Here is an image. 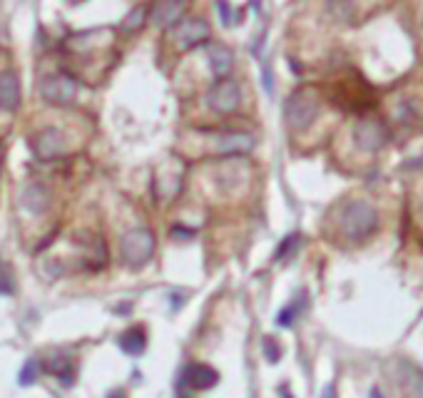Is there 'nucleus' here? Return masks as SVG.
I'll list each match as a JSON object with an SVG mask.
<instances>
[{"label":"nucleus","instance_id":"7ed1b4c3","mask_svg":"<svg viewBox=\"0 0 423 398\" xmlns=\"http://www.w3.org/2000/svg\"><path fill=\"white\" fill-rule=\"evenodd\" d=\"M155 251V236L150 229H130L127 234L120 241V256H122V264L130 266V269H140L150 261Z\"/></svg>","mask_w":423,"mask_h":398},{"label":"nucleus","instance_id":"f03ea898","mask_svg":"<svg viewBox=\"0 0 423 398\" xmlns=\"http://www.w3.org/2000/svg\"><path fill=\"white\" fill-rule=\"evenodd\" d=\"M321 110V98L314 88H299L286 98L284 103V120L289 125V130L301 132L306 130L316 117H319Z\"/></svg>","mask_w":423,"mask_h":398},{"label":"nucleus","instance_id":"a878e982","mask_svg":"<svg viewBox=\"0 0 423 398\" xmlns=\"http://www.w3.org/2000/svg\"><path fill=\"white\" fill-rule=\"evenodd\" d=\"M172 311H177L179 309V304H184V294H172Z\"/></svg>","mask_w":423,"mask_h":398},{"label":"nucleus","instance_id":"412c9836","mask_svg":"<svg viewBox=\"0 0 423 398\" xmlns=\"http://www.w3.org/2000/svg\"><path fill=\"white\" fill-rule=\"evenodd\" d=\"M0 294L3 296L15 294V274L8 264H0Z\"/></svg>","mask_w":423,"mask_h":398},{"label":"nucleus","instance_id":"bb28decb","mask_svg":"<svg viewBox=\"0 0 423 398\" xmlns=\"http://www.w3.org/2000/svg\"><path fill=\"white\" fill-rule=\"evenodd\" d=\"M108 398H125V391H120V389L118 391H110Z\"/></svg>","mask_w":423,"mask_h":398},{"label":"nucleus","instance_id":"4468645a","mask_svg":"<svg viewBox=\"0 0 423 398\" xmlns=\"http://www.w3.org/2000/svg\"><path fill=\"white\" fill-rule=\"evenodd\" d=\"M207 58H209V68L216 80L229 78L231 65H234V55H231L229 48H224V45H212L207 50Z\"/></svg>","mask_w":423,"mask_h":398},{"label":"nucleus","instance_id":"f3484780","mask_svg":"<svg viewBox=\"0 0 423 398\" xmlns=\"http://www.w3.org/2000/svg\"><path fill=\"white\" fill-rule=\"evenodd\" d=\"M48 371L63 386H73L75 384V366H73V361H70L68 356H55V359H50Z\"/></svg>","mask_w":423,"mask_h":398},{"label":"nucleus","instance_id":"ddd939ff","mask_svg":"<svg viewBox=\"0 0 423 398\" xmlns=\"http://www.w3.org/2000/svg\"><path fill=\"white\" fill-rule=\"evenodd\" d=\"M256 140L249 132H224L216 140V152L221 155H246L251 152Z\"/></svg>","mask_w":423,"mask_h":398},{"label":"nucleus","instance_id":"f8f14e48","mask_svg":"<svg viewBox=\"0 0 423 398\" xmlns=\"http://www.w3.org/2000/svg\"><path fill=\"white\" fill-rule=\"evenodd\" d=\"M18 105H20V80L13 70H3L0 73V110L15 112Z\"/></svg>","mask_w":423,"mask_h":398},{"label":"nucleus","instance_id":"39448f33","mask_svg":"<svg viewBox=\"0 0 423 398\" xmlns=\"http://www.w3.org/2000/svg\"><path fill=\"white\" fill-rule=\"evenodd\" d=\"M239 85L234 80H216L207 93V108L216 115H231L239 108Z\"/></svg>","mask_w":423,"mask_h":398},{"label":"nucleus","instance_id":"aec40b11","mask_svg":"<svg viewBox=\"0 0 423 398\" xmlns=\"http://www.w3.org/2000/svg\"><path fill=\"white\" fill-rule=\"evenodd\" d=\"M38 376H40V361L38 359H28L23 364V369H20L18 384L28 389V386H33L35 381H38Z\"/></svg>","mask_w":423,"mask_h":398},{"label":"nucleus","instance_id":"b1692460","mask_svg":"<svg viewBox=\"0 0 423 398\" xmlns=\"http://www.w3.org/2000/svg\"><path fill=\"white\" fill-rule=\"evenodd\" d=\"M261 349H264L266 359H269L271 364H274V361H279V356H281V349H279V346L274 344V339H269V336H266V339H264V344H261Z\"/></svg>","mask_w":423,"mask_h":398},{"label":"nucleus","instance_id":"6e6552de","mask_svg":"<svg viewBox=\"0 0 423 398\" xmlns=\"http://www.w3.org/2000/svg\"><path fill=\"white\" fill-rule=\"evenodd\" d=\"M184 13V0H155L150 8V20L155 28L169 30L182 20Z\"/></svg>","mask_w":423,"mask_h":398},{"label":"nucleus","instance_id":"cd10ccee","mask_svg":"<svg viewBox=\"0 0 423 398\" xmlns=\"http://www.w3.org/2000/svg\"><path fill=\"white\" fill-rule=\"evenodd\" d=\"M321 398H336V396H334V389H331V386H329V389H324V394H321Z\"/></svg>","mask_w":423,"mask_h":398},{"label":"nucleus","instance_id":"1a4fd4ad","mask_svg":"<svg viewBox=\"0 0 423 398\" xmlns=\"http://www.w3.org/2000/svg\"><path fill=\"white\" fill-rule=\"evenodd\" d=\"M216 381H219V374L207 364H187L179 374V386H187V389L194 391L214 389Z\"/></svg>","mask_w":423,"mask_h":398},{"label":"nucleus","instance_id":"6ab92c4d","mask_svg":"<svg viewBox=\"0 0 423 398\" xmlns=\"http://www.w3.org/2000/svg\"><path fill=\"white\" fill-rule=\"evenodd\" d=\"M150 15V8H145V5H137V8L130 10V15L122 20V25L120 28L125 30V33H137V30H142L145 20H147Z\"/></svg>","mask_w":423,"mask_h":398},{"label":"nucleus","instance_id":"2eb2a0df","mask_svg":"<svg viewBox=\"0 0 423 398\" xmlns=\"http://www.w3.org/2000/svg\"><path fill=\"white\" fill-rule=\"evenodd\" d=\"M120 349L127 356H140L147 349V334H145L142 326H132L125 334H120Z\"/></svg>","mask_w":423,"mask_h":398},{"label":"nucleus","instance_id":"393cba45","mask_svg":"<svg viewBox=\"0 0 423 398\" xmlns=\"http://www.w3.org/2000/svg\"><path fill=\"white\" fill-rule=\"evenodd\" d=\"M172 236H174V239H179V236H194V231L187 229V226H174V229H172Z\"/></svg>","mask_w":423,"mask_h":398},{"label":"nucleus","instance_id":"5701e85b","mask_svg":"<svg viewBox=\"0 0 423 398\" xmlns=\"http://www.w3.org/2000/svg\"><path fill=\"white\" fill-rule=\"evenodd\" d=\"M354 3L356 0H329V10L336 15V18L346 20L351 15V10H354Z\"/></svg>","mask_w":423,"mask_h":398},{"label":"nucleus","instance_id":"4be33fe9","mask_svg":"<svg viewBox=\"0 0 423 398\" xmlns=\"http://www.w3.org/2000/svg\"><path fill=\"white\" fill-rule=\"evenodd\" d=\"M299 241H301L299 234H289V236H286V239L279 244V249H276V261H284L289 254H294L296 246H299Z\"/></svg>","mask_w":423,"mask_h":398},{"label":"nucleus","instance_id":"0eeeda50","mask_svg":"<svg viewBox=\"0 0 423 398\" xmlns=\"http://www.w3.org/2000/svg\"><path fill=\"white\" fill-rule=\"evenodd\" d=\"M30 147H33L35 157L50 162V159L63 157L65 137H63V132H60L58 127H45V130H40V132L35 135L33 140H30Z\"/></svg>","mask_w":423,"mask_h":398},{"label":"nucleus","instance_id":"20e7f679","mask_svg":"<svg viewBox=\"0 0 423 398\" xmlns=\"http://www.w3.org/2000/svg\"><path fill=\"white\" fill-rule=\"evenodd\" d=\"M38 95L45 100L48 105H55V108H68V105L75 103L78 98V83H75L70 75H45L38 83Z\"/></svg>","mask_w":423,"mask_h":398},{"label":"nucleus","instance_id":"423d86ee","mask_svg":"<svg viewBox=\"0 0 423 398\" xmlns=\"http://www.w3.org/2000/svg\"><path fill=\"white\" fill-rule=\"evenodd\" d=\"M386 140H389V132H386L384 122H379V120H374V117L361 120L354 127V142H356V147L364 150V152H379L386 145Z\"/></svg>","mask_w":423,"mask_h":398},{"label":"nucleus","instance_id":"c756f323","mask_svg":"<svg viewBox=\"0 0 423 398\" xmlns=\"http://www.w3.org/2000/svg\"><path fill=\"white\" fill-rule=\"evenodd\" d=\"M421 211H423V204H421Z\"/></svg>","mask_w":423,"mask_h":398},{"label":"nucleus","instance_id":"9d476101","mask_svg":"<svg viewBox=\"0 0 423 398\" xmlns=\"http://www.w3.org/2000/svg\"><path fill=\"white\" fill-rule=\"evenodd\" d=\"M209 40V25L202 18H189L182 25H177V45L182 50L199 48Z\"/></svg>","mask_w":423,"mask_h":398},{"label":"nucleus","instance_id":"f257e3e1","mask_svg":"<svg viewBox=\"0 0 423 398\" xmlns=\"http://www.w3.org/2000/svg\"><path fill=\"white\" fill-rule=\"evenodd\" d=\"M339 226H341V231H344L346 239L361 241L376 231V226H379V214H376V209L369 204V201L351 199L349 204L341 209Z\"/></svg>","mask_w":423,"mask_h":398},{"label":"nucleus","instance_id":"a211bd4d","mask_svg":"<svg viewBox=\"0 0 423 398\" xmlns=\"http://www.w3.org/2000/svg\"><path fill=\"white\" fill-rule=\"evenodd\" d=\"M304 306H306V296L304 294L296 296L291 304H286L284 309L276 314V326H281V329H289V326H294V321L299 319V314L304 311Z\"/></svg>","mask_w":423,"mask_h":398},{"label":"nucleus","instance_id":"dca6fc26","mask_svg":"<svg viewBox=\"0 0 423 398\" xmlns=\"http://www.w3.org/2000/svg\"><path fill=\"white\" fill-rule=\"evenodd\" d=\"M399 376H401V381H404V386H406V391H409L411 398H423V374L416 369V366L401 361Z\"/></svg>","mask_w":423,"mask_h":398},{"label":"nucleus","instance_id":"c85d7f7f","mask_svg":"<svg viewBox=\"0 0 423 398\" xmlns=\"http://www.w3.org/2000/svg\"><path fill=\"white\" fill-rule=\"evenodd\" d=\"M369 398H381V391H379V389H374V391H371V394H369Z\"/></svg>","mask_w":423,"mask_h":398},{"label":"nucleus","instance_id":"9b49d317","mask_svg":"<svg viewBox=\"0 0 423 398\" xmlns=\"http://www.w3.org/2000/svg\"><path fill=\"white\" fill-rule=\"evenodd\" d=\"M50 189L40 182H30L23 187V194H20V204L28 214H43V211L50 209Z\"/></svg>","mask_w":423,"mask_h":398}]
</instances>
